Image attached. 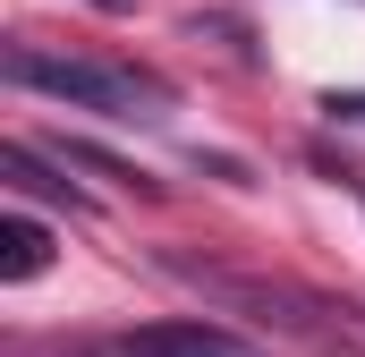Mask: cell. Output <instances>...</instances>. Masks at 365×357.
Segmentation results:
<instances>
[{
    "label": "cell",
    "instance_id": "cell-1",
    "mask_svg": "<svg viewBox=\"0 0 365 357\" xmlns=\"http://www.w3.org/2000/svg\"><path fill=\"white\" fill-rule=\"evenodd\" d=\"M9 86L51 94V102H77V111H102V119H162V111H170V86H162L153 69L77 60V51H34V43L9 51Z\"/></svg>",
    "mask_w": 365,
    "mask_h": 357
},
{
    "label": "cell",
    "instance_id": "cell-2",
    "mask_svg": "<svg viewBox=\"0 0 365 357\" xmlns=\"http://www.w3.org/2000/svg\"><path fill=\"white\" fill-rule=\"evenodd\" d=\"M77 357H264V349L221 332V323H204V315H170V323H136V332L86 341Z\"/></svg>",
    "mask_w": 365,
    "mask_h": 357
},
{
    "label": "cell",
    "instance_id": "cell-3",
    "mask_svg": "<svg viewBox=\"0 0 365 357\" xmlns=\"http://www.w3.org/2000/svg\"><path fill=\"white\" fill-rule=\"evenodd\" d=\"M43 264H51V230L34 213H9L0 221V281H34Z\"/></svg>",
    "mask_w": 365,
    "mask_h": 357
},
{
    "label": "cell",
    "instance_id": "cell-5",
    "mask_svg": "<svg viewBox=\"0 0 365 357\" xmlns=\"http://www.w3.org/2000/svg\"><path fill=\"white\" fill-rule=\"evenodd\" d=\"M93 9H128V0H93Z\"/></svg>",
    "mask_w": 365,
    "mask_h": 357
},
{
    "label": "cell",
    "instance_id": "cell-4",
    "mask_svg": "<svg viewBox=\"0 0 365 357\" xmlns=\"http://www.w3.org/2000/svg\"><path fill=\"white\" fill-rule=\"evenodd\" d=\"M331 119H349V128H365V94H331Z\"/></svg>",
    "mask_w": 365,
    "mask_h": 357
}]
</instances>
